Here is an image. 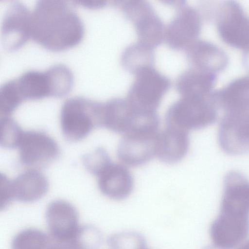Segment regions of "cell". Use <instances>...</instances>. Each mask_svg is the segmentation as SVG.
<instances>
[{"instance_id": "obj_4", "label": "cell", "mask_w": 249, "mask_h": 249, "mask_svg": "<svg viewBox=\"0 0 249 249\" xmlns=\"http://www.w3.org/2000/svg\"><path fill=\"white\" fill-rule=\"evenodd\" d=\"M218 142L228 154L249 152V107L225 111L219 125Z\"/></svg>"}, {"instance_id": "obj_14", "label": "cell", "mask_w": 249, "mask_h": 249, "mask_svg": "<svg viewBox=\"0 0 249 249\" xmlns=\"http://www.w3.org/2000/svg\"><path fill=\"white\" fill-rule=\"evenodd\" d=\"M15 199L32 202L41 198L49 188L46 177L37 169H28L12 181Z\"/></svg>"}, {"instance_id": "obj_21", "label": "cell", "mask_w": 249, "mask_h": 249, "mask_svg": "<svg viewBox=\"0 0 249 249\" xmlns=\"http://www.w3.org/2000/svg\"><path fill=\"white\" fill-rule=\"evenodd\" d=\"M46 249H80L72 241L67 242H54L52 244H49Z\"/></svg>"}, {"instance_id": "obj_10", "label": "cell", "mask_w": 249, "mask_h": 249, "mask_svg": "<svg viewBox=\"0 0 249 249\" xmlns=\"http://www.w3.org/2000/svg\"><path fill=\"white\" fill-rule=\"evenodd\" d=\"M10 81L22 101L48 96L55 97V90L48 68L43 71H26Z\"/></svg>"}, {"instance_id": "obj_6", "label": "cell", "mask_w": 249, "mask_h": 249, "mask_svg": "<svg viewBox=\"0 0 249 249\" xmlns=\"http://www.w3.org/2000/svg\"><path fill=\"white\" fill-rule=\"evenodd\" d=\"M217 118L216 103L212 100L178 105L170 111L166 122L167 126L188 131L206 127Z\"/></svg>"}, {"instance_id": "obj_11", "label": "cell", "mask_w": 249, "mask_h": 249, "mask_svg": "<svg viewBox=\"0 0 249 249\" xmlns=\"http://www.w3.org/2000/svg\"><path fill=\"white\" fill-rule=\"evenodd\" d=\"M99 188L106 196L114 200L127 197L133 188V179L124 166L110 163L97 176Z\"/></svg>"}, {"instance_id": "obj_17", "label": "cell", "mask_w": 249, "mask_h": 249, "mask_svg": "<svg viewBox=\"0 0 249 249\" xmlns=\"http://www.w3.org/2000/svg\"><path fill=\"white\" fill-rule=\"evenodd\" d=\"M109 249H144L145 241L140 234L134 232H122L115 234L108 240Z\"/></svg>"}, {"instance_id": "obj_16", "label": "cell", "mask_w": 249, "mask_h": 249, "mask_svg": "<svg viewBox=\"0 0 249 249\" xmlns=\"http://www.w3.org/2000/svg\"><path fill=\"white\" fill-rule=\"evenodd\" d=\"M19 125L11 117L0 118V144L3 147L18 146L23 133Z\"/></svg>"}, {"instance_id": "obj_20", "label": "cell", "mask_w": 249, "mask_h": 249, "mask_svg": "<svg viewBox=\"0 0 249 249\" xmlns=\"http://www.w3.org/2000/svg\"><path fill=\"white\" fill-rule=\"evenodd\" d=\"M14 199L12 181L5 175L0 174V209L6 208Z\"/></svg>"}, {"instance_id": "obj_9", "label": "cell", "mask_w": 249, "mask_h": 249, "mask_svg": "<svg viewBox=\"0 0 249 249\" xmlns=\"http://www.w3.org/2000/svg\"><path fill=\"white\" fill-rule=\"evenodd\" d=\"M158 135V133L124 134L118 147V158L132 166L145 163L156 156Z\"/></svg>"}, {"instance_id": "obj_19", "label": "cell", "mask_w": 249, "mask_h": 249, "mask_svg": "<svg viewBox=\"0 0 249 249\" xmlns=\"http://www.w3.org/2000/svg\"><path fill=\"white\" fill-rule=\"evenodd\" d=\"M100 231L90 225L80 226L72 240L81 249H97L102 241Z\"/></svg>"}, {"instance_id": "obj_23", "label": "cell", "mask_w": 249, "mask_h": 249, "mask_svg": "<svg viewBox=\"0 0 249 249\" xmlns=\"http://www.w3.org/2000/svg\"><path fill=\"white\" fill-rule=\"evenodd\" d=\"M204 249H222L216 247L213 245L212 246L206 247Z\"/></svg>"}, {"instance_id": "obj_1", "label": "cell", "mask_w": 249, "mask_h": 249, "mask_svg": "<svg viewBox=\"0 0 249 249\" xmlns=\"http://www.w3.org/2000/svg\"><path fill=\"white\" fill-rule=\"evenodd\" d=\"M84 32L81 19L64 1L38 0L31 12L30 38L48 49L61 51L74 46Z\"/></svg>"}, {"instance_id": "obj_7", "label": "cell", "mask_w": 249, "mask_h": 249, "mask_svg": "<svg viewBox=\"0 0 249 249\" xmlns=\"http://www.w3.org/2000/svg\"><path fill=\"white\" fill-rule=\"evenodd\" d=\"M46 218L50 237L54 242L72 240L80 227L77 210L64 200H55L49 204Z\"/></svg>"}, {"instance_id": "obj_3", "label": "cell", "mask_w": 249, "mask_h": 249, "mask_svg": "<svg viewBox=\"0 0 249 249\" xmlns=\"http://www.w3.org/2000/svg\"><path fill=\"white\" fill-rule=\"evenodd\" d=\"M104 106L82 97L68 99L60 112V125L64 136L71 141L86 138L93 129L102 126Z\"/></svg>"}, {"instance_id": "obj_12", "label": "cell", "mask_w": 249, "mask_h": 249, "mask_svg": "<svg viewBox=\"0 0 249 249\" xmlns=\"http://www.w3.org/2000/svg\"><path fill=\"white\" fill-rule=\"evenodd\" d=\"M218 21V30L223 39L234 46H249V22L239 7L230 4Z\"/></svg>"}, {"instance_id": "obj_8", "label": "cell", "mask_w": 249, "mask_h": 249, "mask_svg": "<svg viewBox=\"0 0 249 249\" xmlns=\"http://www.w3.org/2000/svg\"><path fill=\"white\" fill-rule=\"evenodd\" d=\"M31 12L19 2L7 9L1 25L2 42L7 50L18 49L30 38Z\"/></svg>"}, {"instance_id": "obj_5", "label": "cell", "mask_w": 249, "mask_h": 249, "mask_svg": "<svg viewBox=\"0 0 249 249\" xmlns=\"http://www.w3.org/2000/svg\"><path fill=\"white\" fill-rule=\"evenodd\" d=\"M17 147L20 163L29 169L45 167L53 162L59 154L54 140L40 131L23 132Z\"/></svg>"}, {"instance_id": "obj_15", "label": "cell", "mask_w": 249, "mask_h": 249, "mask_svg": "<svg viewBox=\"0 0 249 249\" xmlns=\"http://www.w3.org/2000/svg\"><path fill=\"white\" fill-rule=\"evenodd\" d=\"M50 244L49 237L44 232L29 228L15 235L12 242V249H46Z\"/></svg>"}, {"instance_id": "obj_2", "label": "cell", "mask_w": 249, "mask_h": 249, "mask_svg": "<svg viewBox=\"0 0 249 249\" xmlns=\"http://www.w3.org/2000/svg\"><path fill=\"white\" fill-rule=\"evenodd\" d=\"M249 234V201L238 193L222 194L219 213L210 228L213 245L222 249H234Z\"/></svg>"}, {"instance_id": "obj_22", "label": "cell", "mask_w": 249, "mask_h": 249, "mask_svg": "<svg viewBox=\"0 0 249 249\" xmlns=\"http://www.w3.org/2000/svg\"><path fill=\"white\" fill-rule=\"evenodd\" d=\"M235 249H249V239L246 240L237 247Z\"/></svg>"}, {"instance_id": "obj_13", "label": "cell", "mask_w": 249, "mask_h": 249, "mask_svg": "<svg viewBox=\"0 0 249 249\" xmlns=\"http://www.w3.org/2000/svg\"><path fill=\"white\" fill-rule=\"evenodd\" d=\"M189 145L188 131L167 126L164 131L158 133L156 156L163 162L174 163L185 156Z\"/></svg>"}, {"instance_id": "obj_18", "label": "cell", "mask_w": 249, "mask_h": 249, "mask_svg": "<svg viewBox=\"0 0 249 249\" xmlns=\"http://www.w3.org/2000/svg\"><path fill=\"white\" fill-rule=\"evenodd\" d=\"M82 161L85 168L89 173L96 176L111 163L107 151L101 147L85 154L82 158Z\"/></svg>"}]
</instances>
